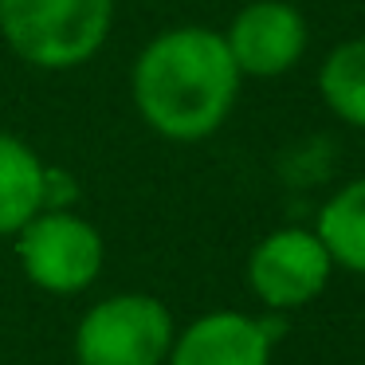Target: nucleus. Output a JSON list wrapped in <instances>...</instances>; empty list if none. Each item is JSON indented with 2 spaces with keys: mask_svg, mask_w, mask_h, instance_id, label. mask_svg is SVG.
I'll use <instances>...</instances> for the list:
<instances>
[{
  "mask_svg": "<svg viewBox=\"0 0 365 365\" xmlns=\"http://www.w3.org/2000/svg\"><path fill=\"white\" fill-rule=\"evenodd\" d=\"M244 75L224 32L177 24L158 32L130 67V98L145 126L165 142H205L228 122Z\"/></svg>",
  "mask_w": 365,
  "mask_h": 365,
  "instance_id": "nucleus-1",
  "label": "nucleus"
},
{
  "mask_svg": "<svg viewBox=\"0 0 365 365\" xmlns=\"http://www.w3.org/2000/svg\"><path fill=\"white\" fill-rule=\"evenodd\" d=\"M114 0H0V40L20 63L75 71L106 48Z\"/></svg>",
  "mask_w": 365,
  "mask_h": 365,
  "instance_id": "nucleus-2",
  "label": "nucleus"
},
{
  "mask_svg": "<svg viewBox=\"0 0 365 365\" xmlns=\"http://www.w3.org/2000/svg\"><path fill=\"white\" fill-rule=\"evenodd\" d=\"M177 322L158 294L118 291L87 310L75 326L79 365H165Z\"/></svg>",
  "mask_w": 365,
  "mask_h": 365,
  "instance_id": "nucleus-3",
  "label": "nucleus"
},
{
  "mask_svg": "<svg viewBox=\"0 0 365 365\" xmlns=\"http://www.w3.org/2000/svg\"><path fill=\"white\" fill-rule=\"evenodd\" d=\"M12 240L24 279L48 294L87 291L106 267L103 232L75 208H40Z\"/></svg>",
  "mask_w": 365,
  "mask_h": 365,
  "instance_id": "nucleus-4",
  "label": "nucleus"
},
{
  "mask_svg": "<svg viewBox=\"0 0 365 365\" xmlns=\"http://www.w3.org/2000/svg\"><path fill=\"white\" fill-rule=\"evenodd\" d=\"M330 275L334 259L314 228L267 232L247 255V287L271 314H287L314 302Z\"/></svg>",
  "mask_w": 365,
  "mask_h": 365,
  "instance_id": "nucleus-5",
  "label": "nucleus"
},
{
  "mask_svg": "<svg viewBox=\"0 0 365 365\" xmlns=\"http://www.w3.org/2000/svg\"><path fill=\"white\" fill-rule=\"evenodd\" d=\"M307 16L287 0H252L232 16L224 43L244 79H279L307 56Z\"/></svg>",
  "mask_w": 365,
  "mask_h": 365,
  "instance_id": "nucleus-6",
  "label": "nucleus"
},
{
  "mask_svg": "<svg viewBox=\"0 0 365 365\" xmlns=\"http://www.w3.org/2000/svg\"><path fill=\"white\" fill-rule=\"evenodd\" d=\"M283 338V318L212 310L177 330L165 365H271V346Z\"/></svg>",
  "mask_w": 365,
  "mask_h": 365,
  "instance_id": "nucleus-7",
  "label": "nucleus"
},
{
  "mask_svg": "<svg viewBox=\"0 0 365 365\" xmlns=\"http://www.w3.org/2000/svg\"><path fill=\"white\" fill-rule=\"evenodd\" d=\"M43 158L24 138L0 130V240L16 236L43 208Z\"/></svg>",
  "mask_w": 365,
  "mask_h": 365,
  "instance_id": "nucleus-8",
  "label": "nucleus"
},
{
  "mask_svg": "<svg viewBox=\"0 0 365 365\" xmlns=\"http://www.w3.org/2000/svg\"><path fill=\"white\" fill-rule=\"evenodd\" d=\"M314 232L326 244V252H330L334 267L365 275V177L341 185L326 200Z\"/></svg>",
  "mask_w": 365,
  "mask_h": 365,
  "instance_id": "nucleus-9",
  "label": "nucleus"
},
{
  "mask_svg": "<svg viewBox=\"0 0 365 365\" xmlns=\"http://www.w3.org/2000/svg\"><path fill=\"white\" fill-rule=\"evenodd\" d=\"M318 95L334 118L365 130V36L346 40L318 67Z\"/></svg>",
  "mask_w": 365,
  "mask_h": 365,
  "instance_id": "nucleus-10",
  "label": "nucleus"
}]
</instances>
